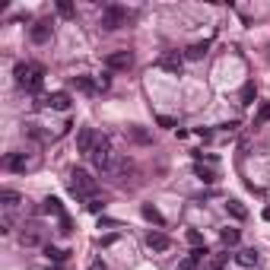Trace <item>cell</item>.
Masks as SVG:
<instances>
[{"mask_svg":"<svg viewBox=\"0 0 270 270\" xmlns=\"http://www.w3.org/2000/svg\"><path fill=\"white\" fill-rule=\"evenodd\" d=\"M13 76H16V86H19V89H26V92H38L42 83H45V70H42L38 64H29V61L16 64Z\"/></svg>","mask_w":270,"mask_h":270,"instance_id":"cell-1","label":"cell"},{"mask_svg":"<svg viewBox=\"0 0 270 270\" xmlns=\"http://www.w3.org/2000/svg\"><path fill=\"white\" fill-rule=\"evenodd\" d=\"M96 191H99V184H96V178H92L86 169H73V172H70V194H73V197H96Z\"/></svg>","mask_w":270,"mask_h":270,"instance_id":"cell-2","label":"cell"},{"mask_svg":"<svg viewBox=\"0 0 270 270\" xmlns=\"http://www.w3.org/2000/svg\"><path fill=\"white\" fill-rule=\"evenodd\" d=\"M4 166H7L10 172H16V175H26V172H35V169H38L42 159L35 156V152H7Z\"/></svg>","mask_w":270,"mask_h":270,"instance_id":"cell-3","label":"cell"},{"mask_svg":"<svg viewBox=\"0 0 270 270\" xmlns=\"http://www.w3.org/2000/svg\"><path fill=\"white\" fill-rule=\"evenodd\" d=\"M89 159H92V166H96L99 172H111V169H114L111 140H108V137H99V143H96V149L89 152Z\"/></svg>","mask_w":270,"mask_h":270,"instance_id":"cell-4","label":"cell"},{"mask_svg":"<svg viewBox=\"0 0 270 270\" xmlns=\"http://www.w3.org/2000/svg\"><path fill=\"white\" fill-rule=\"evenodd\" d=\"M127 10L124 7H114V4H108V7H102V16H99V26L105 29V32H118L121 26H127Z\"/></svg>","mask_w":270,"mask_h":270,"instance_id":"cell-5","label":"cell"},{"mask_svg":"<svg viewBox=\"0 0 270 270\" xmlns=\"http://www.w3.org/2000/svg\"><path fill=\"white\" fill-rule=\"evenodd\" d=\"M19 245H22V248H42V245H45V232L35 226V222H29V226L19 229Z\"/></svg>","mask_w":270,"mask_h":270,"instance_id":"cell-6","label":"cell"},{"mask_svg":"<svg viewBox=\"0 0 270 270\" xmlns=\"http://www.w3.org/2000/svg\"><path fill=\"white\" fill-rule=\"evenodd\" d=\"M105 67H108V70H131L134 67V54L131 51H108V54H105Z\"/></svg>","mask_w":270,"mask_h":270,"instance_id":"cell-7","label":"cell"},{"mask_svg":"<svg viewBox=\"0 0 270 270\" xmlns=\"http://www.w3.org/2000/svg\"><path fill=\"white\" fill-rule=\"evenodd\" d=\"M99 137H102V134H96L92 127H80V134H76V152H83V156H89V152L96 149Z\"/></svg>","mask_w":270,"mask_h":270,"instance_id":"cell-8","label":"cell"},{"mask_svg":"<svg viewBox=\"0 0 270 270\" xmlns=\"http://www.w3.org/2000/svg\"><path fill=\"white\" fill-rule=\"evenodd\" d=\"M51 35H54V26L48 19H38L35 26L29 29V38H32V45H48L51 42Z\"/></svg>","mask_w":270,"mask_h":270,"instance_id":"cell-9","label":"cell"},{"mask_svg":"<svg viewBox=\"0 0 270 270\" xmlns=\"http://www.w3.org/2000/svg\"><path fill=\"white\" fill-rule=\"evenodd\" d=\"M143 242H146V248H149V251H159V254L172 248V239L166 236V232H159V229L146 232V239H143Z\"/></svg>","mask_w":270,"mask_h":270,"instance_id":"cell-10","label":"cell"},{"mask_svg":"<svg viewBox=\"0 0 270 270\" xmlns=\"http://www.w3.org/2000/svg\"><path fill=\"white\" fill-rule=\"evenodd\" d=\"M159 67H162V70H169V73H175V76H181V70H184V57H181L178 51L162 54V57H159Z\"/></svg>","mask_w":270,"mask_h":270,"instance_id":"cell-11","label":"cell"},{"mask_svg":"<svg viewBox=\"0 0 270 270\" xmlns=\"http://www.w3.org/2000/svg\"><path fill=\"white\" fill-rule=\"evenodd\" d=\"M257 261H261V254H257V248H242V251L236 254V264H239V267H245V270L257 267Z\"/></svg>","mask_w":270,"mask_h":270,"instance_id":"cell-12","label":"cell"},{"mask_svg":"<svg viewBox=\"0 0 270 270\" xmlns=\"http://www.w3.org/2000/svg\"><path fill=\"white\" fill-rule=\"evenodd\" d=\"M45 105L54 108V111H67L70 108V92H51V96L45 99Z\"/></svg>","mask_w":270,"mask_h":270,"instance_id":"cell-13","label":"cell"},{"mask_svg":"<svg viewBox=\"0 0 270 270\" xmlns=\"http://www.w3.org/2000/svg\"><path fill=\"white\" fill-rule=\"evenodd\" d=\"M140 213H143V219H146V222H152V226H159V229L166 226V216H162L152 204H143V207H140Z\"/></svg>","mask_w":270,"mask_h":270,"instance_id":"cell-14","label":"cell"},{"mask_svg":"<svg viewBox=\"0 0 270 270\" xmlns=\"http://www.w3.org/2000/svg\"><path fill=\"white\" fill-rule=\"evenodd\" d=\"M0 204H4V213H10V210H16L22 204V197L16 191H0Z\"/></svg>","mask_w":270,"mask_h":270,"instance_id":"cell-15","label":"cell"},{"mask_svg":"<svg viewBox=\"0 0 270 270\" xmlns=\"http://www.w3.org/2000/svg\"><path fill=\"white\" fill-rule=\"evenodd\" d=\"M42 213H48V216H57V219H61V216H64V207H61V201H57V197H45Z\"/></svg>","mask_w":270,"mask_h":270,"instance_id":"cell-16","label":"cell"},{"mask_svg":"<svg viewBox=\"0 0 270 270\" xmlns=\"http://www.w3.org/2000/svg\"><path fill=\"white\" fill-rule=\"evenodd\" d=\"M207 51H210V42H197V45H191V48L184 51V57L187 61H201V57H207Z\"/></svg>","mask_w":270,"mask_h":270,"instance_id":"cell-17","label":"cell"},{"mask_svg":"<svg viewBox=\"0 0 270 270\" xmlns=\"http://www.w3.org/2000/svg\"><path fill=\"white\" fill-rule=\"evenodd\" d=\"M73 89H80V92H99V80H89V76H73Z\"/></svg>","mask_w":270,"mask_h":270,"instance_id":"cell-18","label":"cell"},{"mask_svg":"<svg viewBox=\"0 0 270 270\" xmlns=\"http://www.w3.org/2000/svg\"><path fill=\"white\" fill-rule=\"evenodd\" d=\"M239 239H242V236H239V229H232V226H226V229L219 232V242L226 245V248H236V245H239Z\"/></svg>","mask_w":270,"mask_h":270,"instance_id":"cell-19","label":"cell"},{"mask_svg":"<svg viewBox=\"0 0 270 270\" xmlns=\"http://www.w3.org/2000/svg\"><path fill=\"white\" fill-rule=\"evenodd\" d=\"M127 137L134 140V143H152V137H149V131H143V127H127Z\"/></svg>","mask_w":270,"mask_h":270,"instance_id":"cell-20","label":"cell"},{"mask_svg":"<svg viewBox=\"0 0 270 270\" xmlns=\"http://www.w3.org/2000/svg\"><path fill=\"white\" fill-rule=\"evenodd\" d=\"M226 210H229V216H236V219H248V210L242 207V201H226Z\"/></svg>","mask_w":270,"mask_h":270,"instance_id":"cell-21","label":"cell"},{"mask_svg":"<svg viewBox=\"0 0 270 270\" xmlns=\"http://www.w3.org/2000/svg\"><path fill=\"white\" fill-rule=\"evenodd\" d=\"M194 172H197V178H201L204 184H213V181H216V172H213V169H204L201 162L194 166Z\"/></svg>","mask_w":270,"mask_h":270,"instance_id":"cell-22","label":"cell"},{"mask_svg":"<svg viewBox=\"0 0 270 270\" xmlns=\"http://www.w3.org/2000/svg\"><path fill=\"white\" fill-rule=\"evenodd\" d=\"M254 96H257V86H254V83H245V86H242V105H251Z\"/></svg>","mask_w":270,"mask_h":270,"instance_id":"cell-23","label":"cell"},{"mask_svg":"<svg viewBox=\"0 0 270 270\" xmlns=\"http://www.w3.org/2000/svg\"><path fill=\"white\" fill-rule=\"evenodd\" d=\"M45 254H48V261H54V264H61L64 257H67V251H61V248H54V245H45Z\"/></svg>","mask_w":270,"mask_h":270,"instance_id":"cell-24","label":"cell"},{"mask_svg":"<svg viewBox=\"0 0 270 270\" xmlns=\"http://www.w3.org/2000/svg\"><path fill=\"white\" fill-rule=\"evenodd\" d=\"M226 257H229V254H216V257H210L204 270H222V264H226Z\"/></svg>","mask_w":270,"mask_h":270,"instance_id":"cell-25","label":"cell"},{"mask_svg":"<svg viewBox=\"0 0 270 270\" xmlns=\"http://www.w3.org/2000/svg\"><path fill=\"white\" fill-rule=\"evenodd\" d=\"M264 121H270V102H264L261 108H257V118H254V124H264Z\"/></svg>","mask_w":270,"mask_h":270,"instance_id":"cell-26","label":"cell"},{"mask_svg":"<svg viewBox=\"0 0 270 270\" xmlns=\"http://www.w3.org/2000/svg\"><path fill=\"white\" fill-rule=\"evenodd\" d=\"M26 134H29L32 140H42V143H45V140H51V137L45 134V131H38V127H35V124H29V127H26Z\"/></svg>","mask_w":270,"mask_h":270,"instance_id":"cell-27","label":"cell"},{"mask_svg":"<svg viewBox=\"0 0 270 270\" xmlns=\"http://www.w3.org/2000/svg\"><path fill=\"white\" fill-rule=\"evenodd\" d=\"M0 232H4V236L13 232V213H4V219H0Z\"/></svg>","mask_w":270,"mask_h":270,"instance_id":"cell-28","label":"cell"},{"mask_svg":"<svg viewBox=\"0 0 270 270\" xmlns=\"http://www.w3.org/2000/svg\"><path fill=\"white\" fill-rule=\"evenodd\" d=\"M187 242H191L194 248H201V245H204V236H201L197 229H187Z\"/></svg>","mask_w":270,"mask_h":270,"instance_id":"cell-29","label":"cell"},{"mask_svg":"<svg viewBox=\"0 0 270 270\" xmlns=\"http://www.w3.org/2000/svg\"><path fill=\"white\" fill-rule=\"evenodd\" d=\"M86 207L92 210V213H102V210H105V201H99V197H89V201H86Z\"/></svg>","mask_w":270,"mask_h":270,"instance_id":"cell-30","label":"cell"},{"mask_svg":"<svg viewBox=\"0 0 270 270\" xmlns=\"http://www.w3.org/2000/svg\"><path fill=\"white\" fill-rule=\"evenodd\" d=\"M57 13H61V16H73V4L61 0V4H57Z\"/></svg>","mask_w":270,"mask_h":270,"instance_id":"cell-31","label":"cell"},{"mask_svg":"<svg viewBox=\"0 0 270 270\" xmlns=\"http://www.w3.org/2000/svg\"><path fill=\"white\" fill-rule=\"evenodd\" d=\"M201 264L197 261H191V257H184V261H178V270H197Z\"/></svg>","mask_w":270,"mask_h":270,"instance_id":"cell-32","label":"cell"},{"mask_svg":"<svg viewBox=\"0 0 270 270\" xmlns=\"http://www.w3.org/2000/svg\"><path fill=\"white\" fill-rule=\"evenodd\" d=\"M89 270H108V267H105L102 257H96V261H89Z\"/></svg>","mask_w":270,"mask_h":270,"instance_id":"cell-33","label":"cell"},{"mask_svg":"<svg viewBox=\"0 0 270 270\" xmlns=\"http://www.w3.org/2000/svg\"><path fill=\"white\" fill-rule=\"evenodd\" d=\"M70 229H73V222H70L67 216H61V232H64V236H67V232H70Z\"/></svg>","mask_w":270,"mask_h":270,"instance_id":"cell-34","label":"cell"},{"mask_svg":"<svg viewBox=\"0 0 270 270\" xmlns=\"http://www.w3.org/2000/svg\"><path fill=\"white\" fill-rule=\"evenodd\" d=\"M222 127V131H226V134H232V131H236V127H239V121H226V124H219Z\"/></svg>","mask_w":270,"mask_h":270,"instance_id":"cell-35","label":"cell"},{"mask_svg":"<svg viewBox=\"0 0 270 270\" xmlns=\"http://www.w3.org/2000/svg\"><path fill=\"white\" fill-rule=\"evenodd\" d=\"M114 242H118V236H105L99 245H102V248H108V245H114Z\"/></svg>","mask_w":270,"mask_h":270,"instance_id":"cell-36","label":"cell"},{"mask_svg":"<svg viewBox=\"0 0 270 270\" xmlns=\"http://www.w3.org/2000/svg\"><path fill=\"white\" fill-rule=\"evenodd\" d=\"M194 134L201 137V140H210V137H213V134H210V131H204V127H194Z\"/></svg>","mask_w":270,"mask_h":270,"instance_id":"cell-37","label":"cell"},{"mask_svg":"<svg viewBox=\"0 0 270 270\" xmlns=\"http://www.w3.org/2000/svg\"><path fill=\"white\" fill-rule=\"evenodd\" d=\"M159 127H175V121H172V118H166V114H159Z\"/></svg>","mask_w":270,"mask_h":270,"instance_id":"cell-38","label":"cell"}]
</instances>
